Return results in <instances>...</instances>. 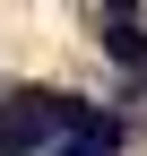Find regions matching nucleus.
I'll use <instances>...</instances> for the list:
<instances>
[{
    "instance_id": "obj_1",
    "label": "nucleus",
    "mask_w": 147,
    "mask_h": 156,
    "mask_svg": "<svg viewBox=\"0 0 147 156\" xmlns=\"http://www.w3.org/2000/svg\"><path fill=\"white\" fill-rule=\"evenodd\" d=\"M69 113H78V95H9L0 104V156H52V139L69 130Z\"/></svg>"
},
{
    "instance_id": "obj_2",
    "label": "nucleus",
    "mask_w": 147,
    "mask_h": 156,
    "mask_svg": "<svg viewBox=\"0 0 147 156\" xmlns=\"http://www.w3.org/2000/svg\"><path fill=\"white\" fill-rule=\"evenodd\" d=\"M104 52H113L130 78H147V26L138 17H113V26H104Z\"/></svg>"
},
{
    "instance_id": "obj_3",
    "label": "nucleus",
    "mask_w": 147,
    "mask_h": 156,
    "mask_svg": "<svg viewBox=\"0 0 147 156\" xmlns=\"http://www.w3.org/2000/svg\"><path fill=\"white\" fill-rule=\"evenodd\" d=\"M130 9H138V0H113V17H130Z\"/></svg>"
}]
</instances>
